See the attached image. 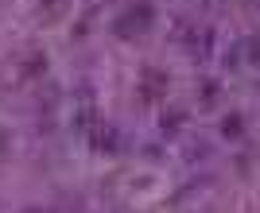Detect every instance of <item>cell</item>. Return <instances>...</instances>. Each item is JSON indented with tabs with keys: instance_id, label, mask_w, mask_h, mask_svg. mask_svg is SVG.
<instances>
[{
	"instance_id": "6da1fadb",
	"label": "cell",
	"mask_w": 260,
	"mask_h": 213,
	"mask_svg": "<svg viewBox=\"0 0 260 213\" xmlns=\"http://www.w3.org/2000/svg\"><path fill=\"white\" fill-rule=\"evenodd\" d=\"M70 124H74L78 136H93L98 132V93H93V85L82 82L70 97Z\"/></svg>"
},
{
	"instance_id": "8992f818",
	"label": "cell",
	"mask_w": 260,
	"mask_h": 213,
	"mask_svg": "<svg viewBox=\"0 0 260 213\" xmlns=\"http://www.w3.org/2000/svg\"><path fill=\"white\" fill-rule=\"evenodd\" d=\"M0 151H4V132H0Z\"/></svg>"
},
{
	"instance_id": "277c9868",
	"label": "cell",
	"mask_w": 260,
	"mask_h": 213,
	"mask_svg": "<svg viewBox=\"0 0 260 213\" xmlns=\"http://www.w3.org/2000/svg\"><path fill=\"white\" fill-rule=\"evenodd\" d=\"M39 8H47V12H43V20L51 23V20H58V16H62V8H66V0H47V4H39Z\"/></svg>"
},
{
	"instance_id": "7a4b0ae2",
	"label": "cell",
	"mask_w": 260,
	"mask_h": 213,
	"mask_svg": "<svg viewBox=\"0 0 260 213\" xmlns=\"http://www.w3.org/2000/svg\"><path fill=\"white\" fill-rule=\"evenodd\" d=\"M152 23H155L152 0H136V4H128V8L113 20V35H120V39H140V35L152 31Z\"/></svg>"
},
{
	"instance_id": "5b68a950",
	"label": "cell",
	"mask_w": 260,
	"mask_h": 213,
	"mask_svg": "<svg viewBox=\"0 0 260 213\" xmlns=\"http://www.w3.org/2000/svg\"><path fill=\"white\" fill-rule=\"evenodd\" d=\"M221 128H225V136H233V139L245 136V132H241V117H225V124H221Z\"/></svg>"
},
{
	"instance_id": "3957f363",
	"label": "cell",
	"mask_w": 260,
	"mask_h": 213,
	"mask_svg": "<svg viewBox=\"0 0 260 213\" xmlns=\"http://www.w3.org/2000/svg\"><path fill=\"white\" fill-rule=\"evenodd\" d=\"M225 70L229 74H245V70H260V39L256 35H241L225 51Z\"/></svg>"
}]
</instances>
